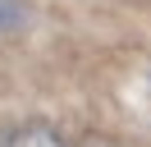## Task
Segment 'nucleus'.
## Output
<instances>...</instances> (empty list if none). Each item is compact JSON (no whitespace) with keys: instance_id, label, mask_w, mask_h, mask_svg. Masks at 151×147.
<instances>
[{"instance_id":"3","label":"nucleus","mask_w":151,"mask_h":147,"mask_svg":"<svg viewBox=\"0 0 151 147\" xmlns=\"http://www.w3.org/2000/svg\"><path fill=\"white\" fill-rule=\"evenodd\" d=\"M87 147H114V143H87Z\"/></svg>"},{"instance_id":"1","label":"nucleus","mask_w":151,"mask_h":147,"mask_svg":"<svg viewBox=\"0 0 151 147\" xmlns=\"http://www.w3.org/2000/svg\"><path fill=\"white\" fill-rule=\"evenodd\" d=\"M0 147H64V138L46 124H23V129L0 133Z\"/></svg>"},{"instance_id":"2","label":"nucleus","mask_w":151,"mask_h":147,"mask_svg":"<svg viewBox=\"0 0 151 147\" xmlns=\"http://www.w3.org/2000/svg\"><path fill=\"white\" fill-rule=\"evenodd\" d=\"M23 23V0H0V28Z\"/></svg>"}]
</instances>
